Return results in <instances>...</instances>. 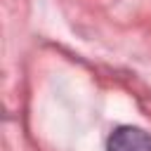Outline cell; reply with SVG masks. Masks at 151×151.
Segmentation results:
<instances>
[{
	"instance_id": "6da1fadb",
	"label": "cell",
	"mask_w": 151,
	"mask_h": 151,
	"mask_svg": "<svg viewBox=\"0 0 151 151\" xmlns=\"http://www.w3.org/2000/svg\"><path fill=\"white\" fill-rule=\"evenodd\" d=\"M106 151H151V134L132 125L118 127L109 137Z\"/></svg>"
}]
</instances>
